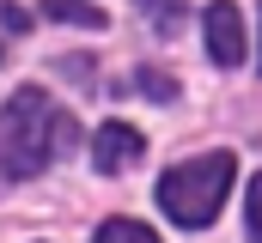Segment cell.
Returning a JSON list of instances; mask_svg holds the SVG:
<instances>
[{
	"label": "cell",
	"instance_id": "5b68a950",
	"mask_svg": "<svg viewBox=\"0 0 262 243\" xmlns=\"http://www.w3.org/2000/svg\"><path fill=\"white\" fill-rule=\"evenodd\" d=\"M140 12L152 18V31H159V37H177V25H183V12H189V6H183V0H140Z\"/></svg>",
	"mask_w": 262,
	"mask_h": 243
},
{
	"label": "cell",
	"instance_id": "3957f363",
	"mask_svg": "<svg viewBox=\"0 0 262 243\" xmlns=\"http://www.w3.org/2000/svg\"><path fill=\"white\" fill-rule=\"evenodd\" d=\"M140 152H146V134L128 128V121H104V128H98V140H92V158H98V171H104V177H116V171L140 164Z\"/></svg>",
	"mask_w": 262,
	"mask_h": 243
},
{
	"label": "cell",
	"instance_id": "7a4b0ae2",
	"mask_svg": "<svg viewBox=\"0 0 262 243\" xmlns=\"http://www.w3.org/2000/svg\"><path fill=\"white\" fill-rule=\"evenodd\" d=\"M232 177H238V158L232 152H201V158H183L171 164L165 182H159V207L183 225V231H201L220 219L226 195H232Z\"/></svg>",
	"mask_w": 262,
	"mask_h": 243
},
{
	"label": "cell",
	"instance_id": "52a82bcc",
	"mask_svg": "<svg viewBox=\"0 0 262 243\" xmlns=\"http://www.w3.org/2000/svg\"><path fill=\"white\" fill-rule=\"evenodd\" d=\"M49 12H55V18H73V25H104V12L85 6V0H49Z\"/></svg>",
	"mask_w": 262,
	"mask_h": 243
},
{
	"label": "cell",
	"instance_id": "6da1fadb",
	"mask_svg": "<svg viewBox=\"0 0 262 243\" xmlns=\"http://www.w3.org/2000/svg\"><path fill=\"white\" fill-rule=\"evenodd\" d=\"M73 134H79L73 116H67L49 91H37V85L12 91L6 110H0V177H18V182L43 177L67 146H73Z\"/></svg>",
	"mask_w": 262,
	"mask_h": 243
},
{
	"label": "cell",
	"instance_id": "8992f818",
	"mask_svg": "<svg viewBox=\"0 0 262 243\" xmlns=\"http://www.w3.org/2000/svg\"><path fill=\"white\" fill-rule=\"evenodd\" d=\"M98 243H159V237H152L140 219H110V225L98 231Z\"/></svg>",
	"mask_w": 262,
	"mask_h": 243
},
{
	"label": "cell",
	"instance_id": "9c48e42d",
	"mask_svg": "<svg viewBox=\"0 0 262 243\" xmlns=\"http://www.w3.org/2000/svg\"><path fill=\"white\" fill-rule=\"evenodd\" d=\"M140 91H146V98H159V104H165V98H171V91H177V85H171V79H165V73H140Z\"/></svg>",
	"mask_w": 262,
	"mask_h": 243
},
{
	"label": "cell",
	"instance_id": "ba28073f",
	"mask_svg": "<svg viewBox=\"0 0 262 243\" xmlns=\"http://www.w3.org/2000/svg\"><path fill=\"white\" fill-rule=\"evenodd\" d=\"M244 213H250V243H262V177L250 182V201H244Z\"/></svg>",
	"mask_w": 262,
	"mask_h": 243
},
{
	"label": "cell",
	"instance_id": "277c9868",
	"mask_svg": "<svg viewBox=\"0 0 262 243\" xmlns=\"http://www.w3.org/2000/svg\"><path fill=\"white\" fill-rule=\"evenodd\" d=\"M201 25H207V55L220 61V67H238L244 61V18H238L232 0H213Z\"/></svg>",
	"mask_w": 262,
	"mask_h": 243
}]
</instances>
